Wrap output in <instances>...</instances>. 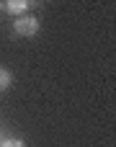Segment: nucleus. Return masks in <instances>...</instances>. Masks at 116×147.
I'll list each match as a JSON object with an SVG mask.
<instances>
[{"label": "nucleus", "instance_id": "f257e3e1", "mask_svg": "<svg viewBox=\"0 0 116 147\" xmlns=\"http://www.w3.org/2000/svg\"><path fill=\"white\" fill-rule=\"evenodd\" d=\"M13 31L18 34V36H26V39H31V36H36L39 34V18L36 16H18L16 21H13Z\"/></svg>", "mask_w": 116, "mask_h": 147}, {"label": "nucleus", "instance_id": "20e7f679", "mask_svg": "<svg viewBox=\"0 0 116 147\" xmlns=\"http://www.w3.org/2000/svg\"><path fill=\"white\" fill-rule=\"evenodd\" d=\"M0 147H26L21 140H16V137H8V140H3L0 142Z\"/></svg>", "mask_w": 116, "mask_h": 147}, {"label": "nucleus", "instance_id": "f03ea898", "mask_svg": "<svg viewBox=\"0 0 116 147\" xmlns=\"http://www.w3.org/2000/svg\"><path fill=\"white\" fill-rule=\"evenodd\" d=\"M3 5H5L8 13H16V16L28 13V3H26V0H8V3H3Z\"/></svg>", "mask_w": 116, "mask_h": 147}, {"label": "nucleus", "instance_id": "7ed1b4c3", "mask_svg": "<svg viewBox=\"0 0 116 147\" xmlns=\"http://www.w3.org/2000/svg\"><path fill=\"white\" fill-rule=\"evenodd\" d=\"M10 83H13V75H10L5 67H0V88H8Z\"/></svg>", "mask_w": 116, "mask_h": 147}]
</instances>
